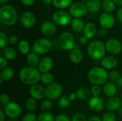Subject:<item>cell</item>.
Segmentation results:
<instances>
[{"label":"cell","instance_id":"cell-1","mask_svg":"<svg viewBox=\"0 0 122 121\" xmlns=\"http://www.w3.org/2000/svg\"><path fill=\"white\" fill-rule=\"evenodd\" d=\"M39 69L32 66H26L21 68L19 71V76L20 81L26 84L29 86H33L37 84V83L41 80V76Z\"/></svg>","mask_w":122,"mask_h":121},{"label":"cell","instance_id":"cell-2","mask_svg":"<svg viewBox=\"0 0 122 121\" xmlns=\"http://www.w3.org/2000/svg\"><path fill=\"white\" fill-rule=\"evenodd\" d=\"M88 79L91 83L96 86H101L107 82L109 73L104 68L94 67L89 71Z\"/></svg>","mask_w":122,"mask_h":121},{"label":"cell","instance_id":"cell-3","mask_svg":"<svg viewBox=\"0 0 122 121\" xmlns=\"http://www.w3.org/2000/svg\"><path fill=\"white\" fill-rule=\"evenodd\" d=\"M106 51L105 44L100 41H94L87 47V53L89 57L94 61H102L105 57Z\"/></svg>","mask_w":122,"mask_h":121},{"label":"cell","instance_id":"cell-4","mask_svg":"<svg viewBox=\"0 0 122 121\" xmlns=\"http://www.w3.org/2000/svg\"><path fill=\"white\" fill-rule=\"evenodd\" d=\"M17 20V13L11 5H3L0 8V21L6 26H12Z\"/></svg>","mask_w":122,"mask_h":121},{"label":"cell","instance_id":"cell-5","mask_svg":"<svg viewBox=\"0 0 122 121\" xmlns=\"http://www.w3.org/2000/svg\"><path fill=\"white\" fill-rule=\"evenodd\" d=\"M51 48V41L45 38H40L35 41L33 44L32 50L38 55H44L47 53Z\"/></svg>","mask_w":122,"mask_h":121},{"label":"cell","instance_id":"cell-6","mask_svg":"<svg viewBox=\"0 0 122 121\" xmlns=\"http://www.w3.org/2000/svg\"><path fill=\"white\" fill-rule=\"evenodd\" d=\"M52 19L56 24L60 26H68L72 21L71 14L63 10H59L54 12L52 16Z\"/></svg>","mask_w":122,"mask_h":121},{"label":"cell","instance_id":"cell-7","mask_svg":"<svg viewBox=\"0 0 122 121\" xmlns=\"http://www.w3.org/2000/svg\"><path fill=\"white\" fill-rule=\"evenodd\" d=\"M60 47L64 51H71L75 48V40L73 35L69 32H64L61 34L59 39Z\"/></svg>","mask_w":122,"mask_h":121},{"label":"cell","instance_id":"cell-8","mask_svg":"<svg viewBox=\"0 0 122 121\" xmlns=\"http://www.w3.org/2000/svg\"><path fill=\"white\" fill-rule=\"evenodd\" d=\"M62 91H63L62 86L59 83H53L46 87L45 95L48 99L51 101H54L61 96Z\"/></svg>","mask_w":122,"mask_h":121},{"label":"cell","instance_id":"cell-9","mask_svg":"<svg viewBox=\"0 0 122 121\" xmlns=\"http://www.w3.org/2000/svg\"><path fill=\"white\" fill-rule=\"evenodd\" d=\"M106 50L112 55H118L122 51V43L116 39H109L105 44Z\"/></svg>","mask_w":122,"mask_h":121},{"label":"cell","instance_id":"cell-10","mask_svg":"<svg viewBox=\"0 0 122 121\" xmlns=\"http://www.w3.org/2000/svg\"><path fill=\"white\" fill-rule=\"evenodd\" d=\"M4 113L6 116L10 118H16L20 116L21 113V108L20 106L14 102H10L4 107Z\"/></svg>","mask_w":122,"mask_h":121},{"label":"cell","instance_id":"cell-11","mask_svg":"<svg viewBox=\"0 0 122 121\" xmlns=\"http://www.w3.org/2000/svg\"><path fill=\"white\" fill-rule=\"evenodd\" d=\"M87 12L86 6L81 2H75L72 4L69 8V14L75 18L84 16Z\"/></svg>","mask_w":122,"mask_h":121},{"label":"cell","instance_id":"cell-12","mask_svg":"<svg viewBox=\"0 0 122 121\" xmlns=\"http://www.w3.org/2000/svg\"><path fill=\"white\" fill-rule=\"evenodd\" d=\"M99 24L104 29H112L115 24V19L113 14L107 12L103 13L99 17Z\"/></svg>","mask_w":122,"mask_h":121},{"label":"cell","instance_id":"cell-13","mask_svg":"<svg viewBox=\"0 0 122 121\" xmlns=\"http://www.w3.org/2000/svg\"><path fill=\"white\" fill-rule=\"evenodd\" d=\"M39 70L42 73H49L54 67V61L49 56L43 57L39 63Z\"/></svg>","mask_w":122,"mask_h":121},{"label":"cell","instance_id":"cell-14","mask_svg":"<svg viewBox=\"0 0 122 121\" xmlns=\"http://www.w3.org/2000/svg\"><path fill=\"white\" fill-rule=\"evenodd\" d=\"M29 93L31 98L35 100H41L46 96L45 88L40 84H35L31 86L29 89Z\"/></svg>","mask_w":122,"mask_h":121},{"label":"cell","instance_id":"cell-15","mask_svg":"<svg viewBox=\"0 0 122 121\" xmlns=\"http://www.w3.org/2000/svg\"><path fill=\"white\" fill-rule=\"evenodd\" d=\"M90 110L94 112H99L103 110L104 107V103L103 100L99 96H93L91 98L88 103Z\"/></svg>","mask_w":122,"mask_h":121},{"label":"cell","instance_id":"cell-16","mask_svg":"<svg viewBox=\"0 0 122 121\" xmlns=\"http://www.w3.org/2000/svg\"><path fill=\"white\" fill-rule=\"evenodd\" d=\"M21 21V24L25 28L31 29L36 24V16L33 13L30 11H26L22 15Z\"/></svg>","mask_w":122,"mask_h":121},{"label":"cell","instance_id":"cell-17","mask_svg":"<svg viewBox=\"0 0 122 121\" xmlns=\"http://www.w3.org/2000/svg\"><path fill=\"white\" fill-rule=\"evenodd\" d=\"M41 32L46 36H51L56 34V26L51 21H46L41 26Z\"/></svg>","mask_w":122,"mask_h":121},{"label":"cell","instance_id":"cell-18","mask_svg":"<svg viewBox=\"0 0 122 121\" xmlns=\"http://www.w3.org/2000/svg\"><path fill=\"white\" fill-rule=\"evenodd\" d=\"M118 61L113 56H105L101 61V65L102 68L107 70H112L117 66Z\"/></svg>","mask_w":122,"mask_h":121},{"label":"cell","instance_id":"cell-19","mask_svg":"<svg viewBox=\"0 0 122 121\" xmlns=\"http://www.w3.org/2000/svg\"><path fill=\"white\" fill-rule=\"evenodd\" d=\"M122 104V102L119 98L112 97V98H109L107 100L106 103V107L110 112H114L117 111H119Z\"/></svg>","mask_w":122,"mask_h":121},{"label":"cell","instance_id":"cell-20","mask_svg":"<svg viewBox=\"0 0 122 121\" xmlns=\"http://www.w3.org/2000/svg\"><path fill=\"white\" fill-rule=\"evenodd\" d=\"M103 91L105 96L109 98L114 97L117 92V86L113 82H107L103 87Z\"/></svg>","mask_w":122,"mask_h":121},{"label":"cell","instance_id":"cell-21","mask_svg":"<svg viewBox=\"0 0 122 121\" xmlns=\"http://www.w3.org/2000/svg\"><path fill=\"white\" fill-rule=\"evenodd\" d=\"M83 58H84L83 53L79 48H75L71 51V52L69 53V59L73 63H74V64L80 63L82 61Z\"/></svg>","mask_w":122,"mask_h":121},{"label":"cell","instance_id":"cell-22","mask_svg":"<svg viewBox=\"0 0 122 121\" xmlns=\"http://www.w3.org/2000/svg\"><path fill=\"white\" fill-rule=\"evenodd\" d=\"M84 36L88 39H92L97 34V28L94 23H87L84 28Z\"/></svg>","mask_w":122,"mask_h":121},{"label":"cell","instance_id":"cell-23","mask_svg":"<svg viewBox=\"0 0 122 121\" xmlns=\"http://www.w3.org/2000/svg\"><path fill=\"white\" fill-rule=\"evenodd\" d=\"M86 6L89 11L92 13H96L100 11L102 4L100 0H88Z\"/></svg>","mask_w":122,"mask_h":121},{"label":"cell","instance_id":"cell-24","mask_svg":"<svg viewBox=\"0 0 122 121\" xmlns=\"http://www.w3.org/2000/svg\"><path fill=\"white\" fill-rule=\"evenodd\" d=\"M14 76V71L11 67H6L3 70H1L0 77L2 78L4 81H11Z\"/></svg>","mask_w":122,"mask_h":121},{"label":"cell","instance_id":"cell-25","mask_svg":"<svg viewBox=\"0 0 122 121\" xmlns=\"http://www.w3.org/2000/svg\"><path fill=\"white\" fill-rule=\"evenodd\" d=\"M76 96H77V98L81 100V101H87L89 99H90L91 98V91H89L88 88H79L76 92Z\"/></svg>","mask_w":122,"mask_h":121},{"label":"cell","instance_id":"cell-26","mask_svg":"<svg viewBox=\"0 0 122 121\" xmlns=\"http://www.w3.org/2000/svg\"><path fill=\"white\" fill-rule=\"evenodd\" d=\"M39 61H40L39 59L38 54H36L34 51L30 52L26 56V63L29 65V66L35 67L36 65H39Z\"/></svg>","mask_w":122,"mask_h":121},{"label":"cell","instance_id":"cell-27","mask_svg":"<svg viewBox=\"0 0 122 121\" xmlns=\"http://www.w3.org/2000/svg\"><path fill=\"white\" fill-rule=\"evenodd\" d=\"M4 56L7 60H14L17 56V52L13 47H6L4 49Z\"/></svg>","mask_w":122,"mask_h":121},{"label":"cell","instance_id":"cell-28","mask_svg":"<svg viewBox=\"0 0 122 121\" xmlns=\"http://www.w3.org/2000/svg\"><path fill=\"white\" fill-rule=\"evenodd\" d=\"M71 27L74 31L76 32H80L81 31L84 30V24L81 19L79 18H74L71 21Z\"/></svg>","mask_w":122,"mask_h":121},{"label":"cell","instance_id":"cell-29","mask_svg":"<svg viewBox=\"0 0 122 121\" xmlns=\"http://www.w3.org/2000/svg\"><path fill=\"white\" fill-rule=\"evenodd\" d=\"M18 48L21 54L24 55H28L30 52V46L29 44L26 40H21L18 44Z\"/></svg>","mask_w":122,"mask_h":121},{"label":"cell","instance_id":"cell-30","mask_svg":"<svg viewBox=\"0 0 122 121\" xmlns=\"http://www.w3.org/2000/svg\"><path fill=\"white\" fill-rule=\"evenodd\" d=\"M41 83L44 85L49 86L51 83H54V76L52 73H42L41 76Z\"/></svg>","mask_w":122,"mask_h":121},{"label":"cell","instance_id":"cell-31","mask_svg":"<svg viewBox=\"0 0 122 121\" xmlns=\"http://www.w3.org/2000/svg\"><path fill=\"white\" fill-rule=\"evenodd\" d=\"M73 0H53V4L56 8L58 9H66L69 7Z\"/></svg>","mask_w":122,"mask_h":121},{"label":"cell","instance_id":"cell-32","mask_svg":"<svg viewBox=\"0 0 122 121\" xmlns=\"http://www.w3.org/2000/svg\"><path fill=\"white\" fill-rule=\"evenodd\" d=\"M102 8L107 13H112L115 9V3L112 0H104Z\"/></svg>","mask_w":122,"mask_h":121},{"label":"cell","instance_id":"cell-33","mask_svg":"<svg viewBox=\"0 0 122 121\" xmlns=\"http://www.w3.org/2000/svg\"><path fill=\"white\" fill-rule=\"evenodd\" d=\"M38 121H55L54 116L48 112H43L39 114Z\"/></svg>","mask_w":122,"mask_h":121},{"label":"cell","instance_id":"cell-34","mask_svg":"<svg viewBox=\"0 0 122 121\" xmlns=\"http://www.w3.org/2000/svg\"><path fill=\"white\" fill-rule=\"evenodd\" d=\"M26 107L28 111L31 112H34L36 109V107H37L36 100H35L33 98H28L26 101Z\"/></svg>","mask_w":122,"mask_h":121},{"label":"cell","instance_id":"cell-35","mask_svg":"<svg viewBox=\"0 0 122 121\" xmlns=\"http://www.w3.org/2000/svg\"><path fill=\"white\" fill-rule=\"evenodd\" d=\"M70 101L69 96H63L59 101V106L61 108H66L70 105Z\"/></svg>","mask_w":122,"mask_h":121},{"label":"cell","instance_id":"cell-36","mask_svg":"<svg viewBox=\"0 0 122 121\" xmlns=\"http://www.w3.org/2000/svg\"><path fill=\"white\" fill-rule=\"evenodd\" d=\"M9 43V38L2 31L0 32V49H4Z\"/></svg>","mask_w":122,"mask_h":121},{"label":"cell","instance_id":"cell-37","mask_svg":"<svg viewBox=\"0 0 122 121\" xmlns=\"http://www.w3.org/2000/svg\"><path fill=\"white\" fill-rule=\"evenodd\" d=\"M121 77L122 76H121L119 72L117 71H112L109 73V79L110 80L111 82L117 83Z\"/></svg>","mask_w":122,"mask_h":121},{"label":"cell","instance_id":"cell-38","mask_svg":"<svg viewBox=\"0 0 122 121\" xmlns=\"http://www.w3.org/2000/svg\"><path fill=\"white\" fill-rule=\"evenodd\" d=\"M52 107V103L51 100L46 99L41 103V108L44 112H48L51 110Z\"/></svg>","mask_w":122,"mask_h":121},{"label":"cell","instance_id":"cell-39","mask_svg":"<svg viewBox=\"0 0 122 121\" xmlns=\"http://www.w3.org/2000/svg\"><path fill=\"white\" fill-rule=\"evenodd\" d=\"M116 120H117L116 116L114 115V113H113V112L105 113L102 118V121H116Z\"/></svg>","mask_w":122,"mask_h":121},{"label":"cell","instance_id":"cell-40","mask_svg":"<svg viewBox=\"0 0 122 121\" xmlns=\"http://www.w3.org/2000/svg\"><path fill=\"white\" fill-rule=\"evenodd\" d=\"M71 121H88L86 116L82 113H76L74 114Z\"/></svg>","mask_w":122,"mask_h":121},{"label":"cell","instance_id":"cell-41","mask_svg":"<svg viewBox=\"0 0 122 121\" xmlns=\"http://www.w3.org/2000/svg\"><path fill=\"white\" fill-rule=\"evenodd\" d=\"M21 121H38V118L36 116V115L33 113H29L26 114Z\"/></svg>","mask_w":122,"mask_h":121},{"label":"cell","instance_id":"cell-42","mask_svg":"<svg viewBox=\"0 0 122 121\" xmlns=\"http://www.w3.org/2000/svg\"><path fill=\"white\" fill-rule=\"evenodd\" d=\"M102 89L99 87V86L94 85L91 88V93L93 95V96H99L101 93Z\"/></svg>","mask_w":122,"mask_h":121},{"label":"cell","instance_id":"cell-43","mask_svg":"<svg viewBox=\"0 0 122 121\" xmlns=\"http://www.w3.org/2000/svg\"><path fill=\"white\" fill-rule=\"evenodd\" d=\"M0 102L1 104L6 106L7 104H9L10 103V98L9 96L6 94V93H3L0 96Z\"/></svg>","mask_w":122,"mask_h":121},{"label":"cell","instance_id":"cell-44","mask_svg":"<svg viewBox=\"0 0 122 121\" xmlns=\"http://www.w3.org/2000/svg\"><path fill=\"white\" fill-rule=\"evenodd\" d=\"M55 121H71L69 117L65 114H60L56 118Z\"/></svg>","mask_w":122,"mask_h":121},{"label":"cell","instance_id":"cell-45","mask_svg":"<svg viewBox=\"0 0 122 121\" xmlns=\"http://www.w3.org/2000/svg\"><path fill=\"white\" fill-rule=\"evenodd\" d=\"M7 66V59L4 57V56H1L0 57V69L3 70L4 68H5Z\"/></svg>","mask_w":122,"mask_h":121},{"label":"cell","instance_id":"cell-46","mask_svg":"<svg viewBox=\"0 0 122 121\" xmlns=\"http://www.w3.org/2000/svg\"><path fill=\"white\" fill-rule=\"evenodd\" d=\"M21 2L26 6H32L35 4L36 0H21Z\"/></svg>","mask_w":122,"mask_h":121},{"label":"cell","instance_id":"cell-47","mask_svg":"<svg viewBox=\"0 0 122 121\" xmlns=\"http://www.w3.org/2000/svg\"><path fill=\"white\" fill-rule=\"evenodd\" d=\"M9 42L11 44H16L18 42V38L15 35H11L9 37Z\"/></svg>","mask_w":122,"mask_h":121},{"label":"cell","instance_id":"cell-48","mask_svg":"<svg viewBox=\"0 0 122 121\" xmlns=\"http://www.w3.org/2000/svg\"><path fill=\"white\" fill-rule=\"evenodd\" d=\"M117 17L118 21L122 23V7L118 9V11L117 12Z\"/></svg>","mask_w":122,"mask_h":121},{"label":"cell","instance_id":"cell-49","mask_svg":"<svg viewBox=\"0 0 122 121\" xmlns=\"http://www.w3.org/2000/svg\"><path fill=\"white\" fill-rule=\"evenodd\" d=\"M99 34L100 35V36H102V37L107 36V29H104V28H102L99 30Z\"/></svg>","mask_w":122,"mask_h":121},{"label":"cell","instance_id":"cell-50","mask_svg":"<svg viewBox=\"0 0 122 121\" xmlns=\"http://www.w3.org/2000/svg\"><path fill=\"white\" fill-rule=\"evenodd\" d=\"M79 42H80L81 44L84 45V44H86L88 42V39H87L86 36H81V37L79 39Z\"/></svg>","mask_w":122,"mask_h":121},{"label":"cell","instance_id":"cell-51","mask_svg":"<svg viewBox=\"0 0 122 121\" xmlns=\"http://www.w3.org/2000/svg\"><path fill=\"white\" fill-rule=\"evenodd\" d=\"M69 97L70 101H75L77 98V96H76V93H71L69 96Z\"/></svg>","mask_w":122,"mask_h":121},{"label":"cell","instance_id":"cell-52","mask_svg":"<svg viewBox=\"0 0 122 121\" xmlns=\"http://www.w3.org/2000/svg\"><path fill=\"white\" fill-rule=\"evenodd\" d=\"M5 113L2 110H0V121H4L5 119Z\"/></svg>","mask_w":122,"mask_h":121},{"label":"cell","instance_id":"cell-53","mask_svg":"<svg viewBox=\"0 0 122 121\" xmlns=\"http://www.w3.org/2000/svg\"><path fill=\"white\" fill-rule=\"evenodd\" d=\"M88 121H102L99 117L97 116H92L91 118H89Z\"/></svg>","mask_w":122,"mask_h":121},{"label":"cell","instance_id":"cell-54","mask_svg":"<svg viewBox=\"0 0 122 121\" xmlns=\"http://www.w3.org/2000/svg\"><path fill=\"white\" fill-rule=\"evenodd\" d=\"M117 86L122 89V76L119 78V80L117 82Z\"/></svg>","mask_w":122,"mask_h":121},{"label":"cell","instance_id":"cell-55","mask_svg":"<svg viewBox=\"0 0 122 121\" xmlns=\"http://www.w3.org/2000/svg\"><path fill=\"white\" fill-rule=\"evenodd\" d=\"M116 4L119 6H122V0H112Z\"/></svg>","mask_w":122,"mask_h":121},{"label":"cell","instance_id":"cell-56","mask_svg":"<svg viewBox=\"0 0 122 121\" xmlns=\"http://www.w3.org/2000/svg\"><path fill=\"white\" fill-rule=\"evenodd\" d=\"M43 2L46 5H49L51 4V2H53V0H43Z\"/></svg>","mask_w":122,"mask_h":121},{"label":"cell","instance_id":"cell-57","mask_svg":"<svg viewBox=\"0 0 122 121\" xmlns=\"http://www.w3.org/2000/svg\"><path fill=\"white\" fill-rule=\"evenodd\" d=\"M8 1L9 0H0V3L2 5H6V4L8 2Z\"/></svg>","mask_w":122,"mask_h":121},{"label":"cell","instance_id":"cell-58","mask_svg":"<svg viewBox=\"0 0 122 121\" xmlns=\"http://www.w3.org/2000/svg\"><path fill=\"white\" fill-rule=\"evenodd\" d=\"M119 115H120L121 118H122V106H121V108H119Z\"/></svg>","mask_w":122,"mask_h":121},{"label":"cell","instance_id":"cell-59","mask_svg":"<svg viewBox=\"0 0 122 121\" xmlns=\"http://www.w3.org/2000/svg\"></svg>","mask_w":122,"mask_h":121}]
</instances>
